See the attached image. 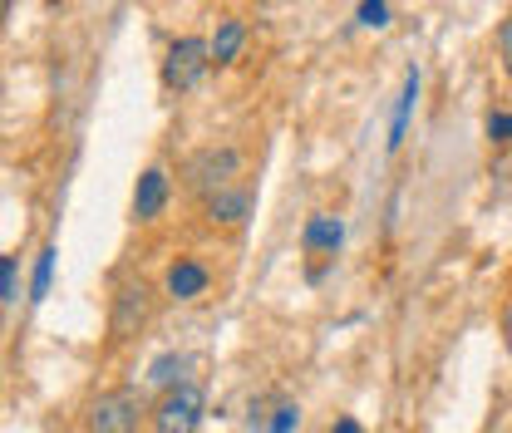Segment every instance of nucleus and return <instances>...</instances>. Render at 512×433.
<instances>
[{
    "mask_svg": "<svg viewBox=\"0 0 512 433\" xmlns=\"http://www.w3.org/2000/svg\"><path fill=\"white\" fill-rule=\"evenodd\" d=\"M202 414H207V394L197 379H178L173 389L158 394L153 404V433H197L202 429Z\"/></svg>",
    "mask_w": 512,
    "mask_h": 433,
    "instance_id": "1",
    "label": "nucleus"
},
{
    "mask_svg": "<svg viewBox=\"0 0 512 433\" xmlns=\"http://www.w3.org/2000/svg\"><path fill=\"white\" fill-rule=\"evenodd\" d=\"M207 69H212V40L183 35V40H173L168 55H163V84H168L173 94H192V89L207 79Z\"/></svg>",
    "mask_w": 512,
    "mask_h": 433,
    "instance_id": "2",
    "label": "nucleus"
},
{
    "mask_svg": "<svg viewBox=\"0 0 512 433\" xmlns=\"http://www.w3.org/2000/svg\"><path fill=\"white\" fill-rule=\"evenodd\" d=\"M242 148H202V153H192L188 158V168H183V183L197 192V197H207V192H217V187H227V183H237L242 178Z\"/></svg>",
    "mask_w": 512,
    "mask_h": 433,
    "instance_id": "3",
    "label": "nucleus"
},
{
    "mask_svg": "<svg viewBox=\"0 0 512 433\" xmlns=\"http://www.w3.org/2000/svg\"><path fill=\"white\" fill-rule=\"evenodd\" d=\"M138 424H143V399L133 389H109L84 409L89 433H138Z\"/></svg>",
    "mask_w": 512,
    "mask_h": 433,
    "instance_id": "4",
    "label": "nucleus"
},
{
    "mask_svg": "<svg viewBox=\"0 0 512 433\" xmlns=\"http://www.w3.org/2000/svg\"><path fill=\"white\" fill-rule=\"evenodd\" d=\"M148 310H153V291L143 281H119L114 286V301H109V340L114 345L133 340L148 325Z\"/></svg>",
    "mask_w": 512,
    "mask_h": 433,
    "instance_id": "5",
    "label": "nucleus"
},
{
    "mask_svg": "<svg viewBox=\"0 0 512 433\" xmlns=\"http://www.w3.org/2000/svg\"><path fill=\"white\" fill-rule=\"evenodd\" d=\"M202 217H207V227H242L252 217V187L227 183L217 192H207L202 197Z\"/></svg>",
    "mask_w": 512,
    "mask_h": 433,
    "instance_id": "6",
    "label": "nucleus"
},
{
    "mask_svg": "<svg viewBox=\"0 0 512 433\" xmlns=\"http://www.w3.org/2000/svg\"><path fill=\"white\" fill-rule=\"evenodd\" d=\"M168 197H173V178H168V168H143V178L133 187V217L138 222H158L163 217V207H168Z\"/></svg>",
    "mask_w": 512,
    "mask_h": 433,
    "instance_id": "7",
    "label": "nucleus"
},
{
    "mask_svg": "<svg viewBox=\"0 0 512 433\" xmlns=\"http://www.w3.org/2000/svg\"><path fill=\"white\" fill-rule=\"evenodd\" d=\"M345 242V222L335 212H311L306 227H301V251L306 256H320V261H335V251Z\"/></svg>",
    "mask_w": 512,
    "mask_h": 433,
    "instance_id": "8",
    "label": "nucleus"
},
{
    "mask_svg": "<svg viewBox=\"0 0 512 433\" xmlns=\"http://www.w3.org/2000/svg\"><path fill=\"white\" fill-rule=\"evenodd\" d=\"M207 286H212V271H207L197 256H178V261L168 266V276H163V291H168L173 301H197V296H207Z\"/></svg>",
    "mask_w": 512,
    "mask_h": 433,
    "instance_id": "9",
    "label": "nucleus"
},
{
    "mask_svg": "<svg viewBox=\"0 0 512 433\" xmlns=\"http://www.w3.org/2000/svg\"><path fill=\"white\" fill-rule=\"evenodd\" d=\"M414 109H419V69H409V74H404V89H399V99H394V119H389V138H384V143H389V153H394V148H404Z\"/></svg>",
    "mask_w": 512,
    "mask_h": 433,
    "instance_id": "10",
    "label": "nucleus"
},
{
    "mask_svg": "<svg viewBox=\"0 0 512 433\" xmlns=\"http://www.w3.org/2000/svg\"><path fill=\"white\" fill-rule=\"evenodd\" d=\"M242 50H247V25H242L237 15L217 20V35H212V64L227 69V64L242 60Z\"/></svg>",
    "mask_w": 512,
    "mask_h": 433,
    "instance_id": "11",
    "label": "nucleus"
},
{
    "mask_svg": "<svg viewBox=\"0 0 512 433\" xmlns=\"http://www.w3.org/2000/svg\"><path fill=\"white\" fill-rule=\"evenodd\" d=\"M55 261H60V251L45 247L35 256V276H30V301H45L50 296V281H55Z\"/></svg>",
    "mask_w": 512,
    "mask_h": 433,
    "instance_id": "12",
    "label": "nucleus"
},
{
    "mask_svg": "<svg viewBox=\"0 0 512 433\" xmlns=\"http://www.w3.org/2000/svg\"><path fill=\"white\" fill-rule=\"evenodd\" d=\"M183 370H188V360L168 350V355H158V360L148 365V384H153V389H173V384H178V374H183Z\"/></svg>",
    "mask_w": 512,
    "mask_h": 433,
    "instance_id": "13",
    "label": "nucleus"
},
{
    "mask_svg": "<svg viewBox=\"0 0 512 433\" xmlns=\"http://www.w3.org/2000/svg\"><path fill=\"white\" fill-rule=\"evenodd\" d=\"M483 133H488V143H493V148H508L512 143V109H493V114H488V124H483Z\"/></svg>",
    "mask_w": 512,
    "mask_h": 433,
    "instance_id": "14",
    "label": "nucleus"
},
{
    "mask_svg": "<svg viewBox=\"0 0 512 433\" xmlns=\"http://www.w3.org/2000/svg\"><path fill=\"white\" fill-rule=\"evenodd\" d=\"M355 20H360L365 30H384V25H389V0H360Z\"/></svg>",
    "mask_w": 512,
    "mask_h": 433,
    "instance_id": "15",
    "label": "nucleus"
},
{
    "mask_svg": "<svg viewBox=\"0 0 512 433\" xmlns=\"http://www.w3.org/2000/svg\"><path fill=\"white\" fill-rule=\"evenodd\" d=\"M296 429H301V409H296V404H276L271 433H296Z\"/></svg>",
    "mask_w": 512,
    "mask_h": 433,
    "instance_id": "16",
    "label": "nucleus"
},
{
    "mask_svg": "<svg viewBox=\"0 0 512 433\" xmlns=\"http://www.w3.org/2000/svg\"><path fill=\"white\" fill-rule=\"evenodd\" d=\"M498 60H503V74L512 79V15L498 25Z\"/></svg>",
    "mask_w": 512,
    "mask_h": 433,
    "instance_id": "17",
    "label": "nucleus"
},
{
    "mask_svg": "<svg viewBox=\"0 0 512 433\" xmlns=\"http://www.w3.org/2000/svg\"><path fill=\"white\" fill-rule=\"evenodd\" d=\"M15 256H0V301H15Z\"/></svg>",
    "mask_w": 512,
    "mask_h": 433,
    "instance_id": "18",
    "label": "nucleus"
},
{
    "mask_svg": "<svg viewBox=\"0 0 512 433\" xmlns=\"http://www.w3.org/2000/svg\"><path fill=\"white\" fill-rule=\"evenodd\" d=\"M330 433H365V429H360V419H335V429Z\"/></svg>",
    "mask_w": 512,
    "mask_h": 433,
    "instance_id": "19",
    "label": "nucleus"
},
{
    "mask_svg": "<svg viewBox=\"0 0 512 433\" xmlns=\"http://www.w3.org/2000/svg\"><path fill=\"white\" fill-rule=\"evenodd\" d=\"M503 335H508V345H512V306L503 310Z\"/></svg>",
    "mask_w": 512,
    "mask_h": 433,
    "instance_id": "20",
    "label": "nucleus"
},
{
    "mask_svg": "<svg viewBox=\"0 0 512 433\" xmlns=\"http://www.w3.org/2000/svg\"><path fill=\"white\" fill-rule=\"evenodd\" d=\"M5 5H10V0H0V15H5Z\"/></svg>",
    "mask_w": 512,
    "mask_h": 433,
    "instance_id": "21",
    "label": "nucleus"
}]
</instances>
